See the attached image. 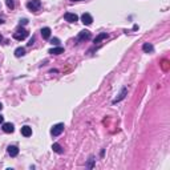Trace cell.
<instances>
[{
    "mask_svg": "<svg viewBox=\"0 0 170 170\" xmlns=\"http://www.w3.org/2000/svg\"><path fill=\"white\" fill-rule=\"evenodd\" d=\"M41 36H43V39H49V37H51V28H48V27L43 28L41 29Z\"/></svg>",
    "mask_w": 170,
    "mask_h": 170,
    "instance_id": "13",
    "label": "cell"
},
{
    "mask_svg": "<svg viewBox=\"0 0 170 170\" xmlns=\"http://www.w3.org/2000/svg\"><path fill=\"white\" fill-rule=\"evenodd\" d=\"M106 37H108V33H106V32H102V33H100V35H98V36L94 39V44L101 43V41H102V40H105Z\"/></svg>",
    "mask_w": 170,
    "mask_h": 170,
    "instance_id": "14",
    "label": "cell"
},
{
    "mask_svg": "<svg viewBox=\"0 0 170 170\" xmlns=\"http://www.w3.org/2000/svg\"><path fill=\"white\" fill-rule=\"evenodd\" d=\"M28 35H29V32L27 31V29L21 28V29H17V31L13 33V39H15V40H19V41H21V40L27 39V37H28Z\"/></svg>",
    "mask_w": 170,
    "mask_h": 170,
    "instance_id": "1",
    "label": "cell"
},
{
    "mask_svg": "<svg viewBox=\"0 0 170 170\" xmlns=\"http://www.w3.org/2000/svg\"><path fill=\"white\" fill-rule=\"evenodd\" d=\"M3 122H4V117L0 114V124H3Z\"/></svg>",
    "mask_w": 170,
    "mask_h": 170,
    "instance_id": "22",
    "label": "cell"
},
{
    "mask_svg": "<svg viewBox=\"0 0 170 170\" xmlns=\"http://www.w3.org/2000/svg\"><path fill=\"white\" fill-rule=\"evenodd\" d=\"M70 1H83V0H70Z\"/></svg>",
    "mask_w": 170,
    "mask_h": 170,
    "instance_id": "25",
    "label": "cell"
},
{
    "mask_svg": "<svg viewBox=\"0 0 170 170\" xmlns=\"http://www.w3.org/2000/svg\"><path fill=\"white\" fill-rule=\"evenodd\" d=\"M64 131V124H56V125H53V128L51 129V134L53 137H57V136H60V134Z\"/></svg>",
    "mask_w": 170,
    "mask_h": 170,
    "instance_id": "3",
    "label": "cell"
},
{
    "mask_svg": "<svg viewBox=\"0 0 170 170\" xmlns=\"http://www.w3.org/2000/svg\"><path fill=\"white\" fill-rule=\"evenodd\" d=\"M1 109H3V105H1V104H0V110H1Z\"/></svg>",
    "mask_w": 170,
    "mask_h": 170,
    "instance_id": "26",
    "label": "cell"
},
{
    "mask_svg": "<svg viewBox=\"0 0 170 170\" xmlns=\"http://www.w3.org/2000/svg\"><path fill=\"white\" fill-rule=\"evenodd\" d=\"M5 3H7V7L9 8V9H13V8H15V3H13V0H5Z\"/></svg>",
    "mask_w": 170,
    "mask_h": 170,
    "instance_id": "17",
    "label": "cell"
},
{
    "mask_svg": "<svg viewBox=\"0 0 170 170\" xmlns=\"http://www.w3.org/2000/svg\"><path fill=\"white\" fill-rule=\"evenodd\" d=\"M142 49H144L145 53H152V52L154 51V46H153L152 44H149V43H145L144 45H142Z\"/></svg>",
    "mask_w": 170,
    "mask_h": 170,
    "instance_id": "12",
    "label": "cell"
},
{
    "mask_svg": "<svg viewBox=\"0 0 170 170\" xmlns=\"http://www.w3.org/2000/svg\"><path fill=\"white\" fill-rule=\"evenodd\" d=\"M89 39H90V32L86 31V29L81 31L80 33H78V36H77V40H78V41H84V40H89Z\"/></svg>",
    "mask_w": 170,
    "mask_h": 170,
    "instance_id": "5",
    "label": "cell"
},
{
    "mask_svg": "<svg viewBox=\"0 0 170 170\" xmlns=\"http://www.w3.org/2000/svg\"><path fill=\"white\" fill-rule=\"evenodd\" d=\"M28 23V20L27 19H23V20H20V24H27Z\"/></svg>",
    "mask_w": 170,
    "mask_h": 170,
    "instance_id": "21",
    "label": "cell"
},
{
    "mask_svg": "<svg viewBox=\"0 0 170 170\" xmlns=\"http://www.w3.org/2000/svg\"><path fill=\"white\" fill-rule=\"evenodd\" d=\"M3 41V36H1V35H0V43H1Z\"/></svg>",
    "mask_w": 170,
    "mask_h": 170,
    "instance_id": "23",
    "label": "cell"
},
{
    "mask_svg": "<svg viewBox=\"0 0 170 170\" xmlns=\"http://www.w3.org/2000/svg\"><path fill=\"white\" fill-rule=\"evenodd\" d=\"M48 53H51V54H61V53H64V48H62V46H56V48L49 49Z\"/></svg>",
    "mask_w": 170,
    "mask_h": 170,
    "instance_id": "11",
    "label": "cell"
},
{
    "mask_svg": "<svg viewBox=\"0 0 170 170\" xmlns=\"http://www.w3.org/2000/svg\"><path fill=\"white\" fill-rule=\"evenodd\" d=\"M35 43V37H32L31 40H29V43H28V46H32V44Z\"/></svg>",
    "mask_w": 170,
    "mask_h": 170,
    "instance_id": "20",
    "label": "cell"
},
{
    "mask_svg": "<svg viewBox=\"0 0 170 170\" xmlns=\"http://www.w3.org/2000/svg\"><path fill=\"white\" fill-rule=\"evenodd\" d=\"M64 19L68 21V23H76L78 20V16L76 13H70V12H67L64 15Z\"/></svg>",
    "mask_w": 170,
    "mask_h": 170,
    "instance_id": "4",
    "label": "cell"
},
{
    "mask_svg": "<svg viewBox=\"0 0 170 170\" xmlns=\"http://www.w3.org/2000/svg\"><path fill=\"white\" fill-rule=\"evenodd\" d=\"M94 157H90L89 158V162H88V168H89V169H92L93 168V162H94Z\"/></svg>",
    "mask_w": 170,
    "mask_h": 170,
    "instance_id": "18",
    "label": "cell"
},
{
    "mask_svg": "<svg viewBox=\"0 0 170 170\" xmlns=\"http://www.w3.org/2000/svg\"><path fill=\"white\" fill-rule=\"evenodd\" d=\"M81 21H83L85 25H90V24L93 23V17L89 15V13H83V16H81Z\"/></svg>",
    "mask_w": 170,
    "mask_h": 170,
    "instance_id": "6",
    "label": "cell"
},
{
    "mask_svg": "<svg viewBox=\"0 0 170 170\" xmlns=\"http://www.w3.org/2000/svg\"><path fill=\"white\" fill-rule=\"evenodd\" d=\"M52 149H53V152H54V153H57V154H62V153H64L62 147L60 146L59 144H53V145H52Z\"/></svg>",
    "mask_w": 170,
    "mask_h": 170,
    "instance_id": "16",
    "label": "cell"
},
{
    "mask_svg": "<svg viewBox=\"0 0 170 170\" xmlns=\"http://www.w3.org/2000/svg\"><path fill=\"white\" fill-rule=\"evenodd\" d=\"M59 43H60V40L57 39V37H54V39L51 40V44H53V45H59Z\"/></svg>",
    "mask_w": 170,
    "mask_h": 170,
    "instance_id": "19",
    "label": "cell"
},
{
    "mask_svg": "<svg viewBox=\"0 0 170 170\" xmlns=\"http://www.w3.org/2000/svg\"><path fill=\"white\" fill-rule=\"evenodd\" d=\"M21 134H23L24 137H31L32 136V128H29L28 125L23 126L21 128Z\"/></svg>",
    "mask_w": 170,
    "mask_h": 170,
    "instance_id": "10",
    "label": "cell"
},
{
    "mask_svg": "<svg viewBox=\"0 0 170 170\" xmlns=\"http://www.w3.org/2000/svg\"><path fill=\"white\" fill-rule=\"evenodd\" d=\"M4 23V20H3V19H0V24H3Z\"/></svg>",
    "mask_w": 170,
    "mask_h": 170,
    "instance_id": "24",
    "label": "cell"
},
{
    "mask_svg": "<svg viewBox=\"0 0 170 170\" xmlns=\"http://www.w3.org/2000/svg\"><path fill=\"white\" fill-rule=\"evenodd\" d=\"M24 54H25V49H24L23 46H19V48L15 49V56L16 57H21V56H24Z\"/></svg>",
    "mask_w": 170,
    "mask_h": 170,
    "instance_id": "15",
    "label": "cell"
},
{
    "mask_svg": "<svg viewBox=\"0 0 170 170\" xmlns=\"http://www.w3.org/2000/svg\"><path fill=\"white\" fill-rule=\"evenodd\" d=\"M126 93H128V89L126 88H122V90H121V93L118 94V97L117 98H114L113 100V104H116V102H120L121 100H124L125 98V96H126Z\"/></svg>",
    "mask_w": 170,
    "mask_h": 170,
    "instance_id": "8",
    "label": "cell"
},
{
    "mask_svg": "<svg viewBox=\"0 0 170 170\" xmlns=\"http://www.w3.org/2000/svg\"><path fill=\"white\" fill-rule=\"evenodd\" d=\"M27 7H28V9L33 11V12H37L40 9V7H41V1L40 0H29L27 3Z\"/></svg>",
    "mask_w": 170,
    "mask_h": 170,
    "instance_id": "2",
    "label": "cell"
},
{
    "mask_svg": "<svg viewBox=\"0 0 170 170\" xmlns=\"http://www.w3.org/2000/svg\"><path fill=\"white\" fill-rule=\"evenodd\" d=\"M3 130H4L5 133H13L15 128H13V125L11 124V122H4V124H3Z\"/></svg>",
    "mask_w": 170,
    "mask_h": 170,
    "instance_id": "9",
    "label": "cell"
},
{
    "mask_svg": "<svg viewBox=\"0 0 170 170\" xmlns=\"http://www.w3.org/2000/svg\"><path fill=\"white\" fill-rule=\"evenodd\" d=\"M8 154H9L11 157H16V155L19 154V147L15 146V145H12V146H8Z\"/></svg>",
    "mask_w": 170,
    "mask_h": 170,
    "instance_id": "7",
    "label": "cell"
}]
</instances>
